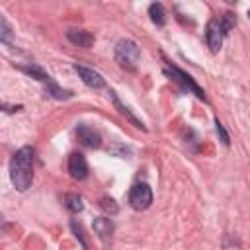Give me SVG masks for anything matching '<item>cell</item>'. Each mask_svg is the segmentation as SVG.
I'll use <instances>...</instances> for the list:
<instances>
[{"label": "cell", "instance_id": "cell-5", "mask_svg": "<svg viewBox=\"0 0 250 250\" xmlns=\"http://www.w3.org/2000/svg\"><path fill=\"white\" fill-rule=\"evenodd\" d=\"M227 35L223 23H221V18H213L209 20L207 23V29H205V39H207V45L211 49V53H217L223 45V37Z\"/></svg>", "mask_w": 250, "mask_h": 250}, {"label": "cell", "instance_id": "cell-16", "mask_svg": "<svg viewBox=\"0 0 250 250\" xmlns=\"http://www.w3.org/2000/svg\"><path fill=\"white\" fill-rule=\"evenodd\" d=\"M98 205H100V209H104V211L109 213V215H115V213L119 211L115 199H111V197H102V199L98 201Z\"/></svg>", "mask_w": 250, "mask_h": 250}, {"label": "cell", "instance_id": "cell-13", "mask_svg": "<svg viewBox=\"0 0 250 250\" xmlns=\"http://www.w3.org/2000/svg\"><path fill=\"white\" fill-rule=\"evenodd\" d=\"M47 94L51 96V98H55V100H70L74 94L70 92V90H62L61 86H57L53 80L51 82H47Z\"/></svg>", "mask_w": 250, "mask_h": 250}, {"label": "cell", "instance_id": "cell-17", "mask_svg": "<svg viewBox=\"0 0 250 250\" xmlns=\"http://www.w3.org/2000/svg\"><path fill=\"white\" fill-rule=\"evenodd\" d=\"M219 18H221V23H223V27H225V31H227V33L236 25V18H234L232 14H229V12H227V14H223V16H219Z\"/></svg>", "mask_w": 250, "mask_h": 250}, {"label": "cell", "instance_id": "cell-22", "mask_svg": "<svg viewBox=\"0 0 250 250\" xmlns=\"http://www.w3.org/2000/svg\"><path fill=\"white\" fill-rule=\"evenodd\" d=\"M248 20H250V10H248Z\"/></svg>", "mask_w": 250, "mask_h": 250}, {"label": "cell", "instance_id": "cell-7", "mask_svg": "<svg viewBox=\"0 0 250 250\" xmlns=\"http://www.w3.org/2000/svg\"><path fill=\"white\" fill-rule=\"evenodd\" d=\"M74 70L78 72V76L82 78V82L88 86V88H92V90H100V88H104L105 86V80H104V76L100 74V72H96L94 68H88V66H82V64H74Z\"/></svg>", "mask_w": 250, "mask_h": 250}, {"label": "cell", "instance_id": "cell-19", "mask_svg": "<svg viewBox=\"0 0 250 250\" xmlns=\"http://www.w3.org/2000/svg\"><path fill=\"white\" fill-rule=\"evenodd\" d=\"M215 131H217V135H219V139H221V143L223 145H230V139H229V133L225 131V127H223V123L219 121V119H215Z\"/></svg>", "mask_w": 250, "mask_h": 250}, {"label": "cell", "instance_id": "cell-10", "mask_svg": "<svg viewBox=\"0 0 250 250\" xmlns=\"http://www.w3.org/2000/svg\"><path fill=\"white\" fill-rule=\"evenodd\" d=\"M94 230L96 234L102 238V242H109L111 240V234H113V223L111 219H105V217H100V219H94Z\"/></svg>", "mask_w": 250, "mask_h": 250}, {"label": "cell", "instance_id": "cell-15", "mask_svg": "<svg viewBox=\"0 0 250 250\" xmlns=\"http://www.w3.org/2000/svg\"><path fill=\"white\" fill-rule=\"evenodd\" d=\"M20 70L25 72V74H29L31 78H35V80H39V82H51V76L45 74V72H43L39 66H35V64H31V66H20Z\"/></svg>", "mask_w": 250, "mask_h": 250}, {"label": "cell", "instance_id": "cell-21", "mask_svg": "<svg viewBox=\"0 0 250 250\" xmlns=\"http://www.w3.org/2000/svg\"><path fill=\"white\" fill-rule=\"evenodd\" d=\"M111 152H115L117 156L125 158V156H129V154H131V148H129V146H123V145H115V146L111 148Z\"/></svg>", "mask_w": 250, "mask_h": 250}, {"label": "cell", "instance_id": "cell-4", "mask_svg": "<svg viewBox=\"0 0 250 250\" xmlns=\"http://www.w3.org/2000/svg\"><path fill=\"white\" fill-rule=\"evenodd\" d=\"M129 203L137 211H143V209L150 207V203H152V189H150V186L145 184V182L135 184L131 188V191H129Z\"/></svg>", "mask_w": 250, "mask_h": 250}, {"label": "cell", "instance_id": "cell-14", "mask_svg": "<svg viewBox=\"0 0 250 250\" xmlns=\"http://www.w3.org/2000/svg\"><path fill=\"white\" fill-rule=\"evenodd\" d=\"M64 203H66V209L70 213H80L84 209V203H82V197L76 195V193H66L64 195Z\"/></svg>", "mask_w": 250, "mask_h": 250}, {"label": "cell", "instance_id": "cell-1", "mask_svg": "<svg viewBox=\"0 0 250 250\" xmlns=\"http://www.w3.org/2000/svg\"><path fill=\"white\" fill-rule=\"evenodd\" d=\"M10 180L18 191H25L33 182V148L21 146L10 160Z\"/></svg>", "mask_w": 250, "mask_h": 250}, {"label": "cell", "instance_id": "cell-18", "mask_svg": "<svg viewBox=\"0 0 250 250\" xmlns=\"http://www.w3.org/2000/svg\"><path fill=\"white\" fill-rule=\"evenodd\" d=\"M10 35H12V31L8 27L6 18H0V41L2 43H10Z\"/></svg>", "mask_w": 250, "mask_h": 250}, {"label": "cell", "instance_id": "cell-6", "mask_svg": "<svg viewBox=\"0 0 250 250\" xmlns=\"http://www.w3.org/2000/svg\"><path fill=\"white\" fill-rule=\"evenodd\" d=\"M76 137H78V141H80L84 146H88V148H100V146H102V135H100L94 127H90V125H86V123H80V125L76 127Z\"/></svg>", "mask_w": 250, "mask_h": 250}, {"label": "cell", "instance_id": "cell-11", "mask_svg": "<svg viewBox=\"0 0 250 250\" xmlns=\"http://www.w3.org/2000/svg\"><path fill=\"white\" fill-rule=\"evenodd\" d=\"M109 96H111V102H113V105L117 107V111H119L121 115H125V117H127V119H129V121H131V123H133L135 127H139V129H143V131H146V127H145V123H143L141 119H137V117H135V115H133V113L129 111V107H127L125 104H121V100L117 98V94H115L113 90H109Z\"/></svg>", "mask_w": 250, "mask_h": 250}, {"label": "cell", "instance_id": "cell-20", "mask_svg": "<svg viewBox=\"0 0 250 250\" xmlns=\"http://www.w3.org/2000/svg\"><path fill=\"white\" fill-rule=\"evenodd\" d=\"M70 229L74 230V234H76V238L80 240L82 248H86V238H84V230H82V227H80L76 221H72V223H70Z\"/></svg>", "mask_w": 250, "mask_h": 250}, {"label": "cell", "instance_id": "cell-3", "mask_svg": "<svg viewBox=\"0 0 250 250\" xmlns=\"http://www.w3.org/2000/svg\"><path fill=\"white\" fill-rule=\"evenodd\" d=\"M164 72L168 74V76H172V80L174 82H178L184 90H188L189 94H195L199 100H203V102H207V96H205V92H203V88H199L197 86V82L186 72V70H182V68H178V66H174V64H166V68H164Z\"/></svg>", "mask_w": 250, "mask_h": 250}, {"label": "cell", "instance_id": "cell-12", "mask_svg": "<svg viewBox=\"0 0 250 250\" xmlns=\"http://www.w3.org/2000/svg\"><path fill=\"white\" fill-rule=\"evenodd\" d=\"M148 16H150V20H152V23H156V25H164L166 23V20H168V16H166V10H164V6L160 4V2H152L150 6H148Z\"/></svg>", "mask_w": 250, "mask_h": 250}, {"label": "cell", "instance_id": "cell-2", "mask_svg": "<svg viewBox=\"0 0 250 250\" xmlns=\"http://www.w3.org/2000/svg\"><path fill=\"white\" fill-rule=\"evenodd\" d=\"M141 57V49L133 39H119L115 45V61L119 62V66L133 70L139 62Z\"/></svg>", "mask_w": 250, "mask_h": 250}, {"label": "cell", "instance_id": "cell-9", "mask_svg": "<svg viewBox=\"0 0 250 250\" xmlns=\"http://www.w3.org/2000/svg\"><path fill=\"white\" fill-rule=\"evenodd\" d=\"M66 39L70 43L78 45V47H84V49H88V47L94 45V35L88 33V31H84V29H68L66 31Z\"/></svg>", "mask_w": 250, "mask_h": 250}, {"label": "cell", "instance_id": "cell-8", "mask_svg": "<svg viewBox=\"0 0 250 250\" xmlns=\"http://www.w3.org/2000/svg\"><path fill=\"white\" fill-rule=\"evenodd\" d=\"M68 174L74 180H84L88 176V162L82 152H72L68 156Z\"/></svg>", "mask_w": 250, "mask_h": 250}]
</instances>
